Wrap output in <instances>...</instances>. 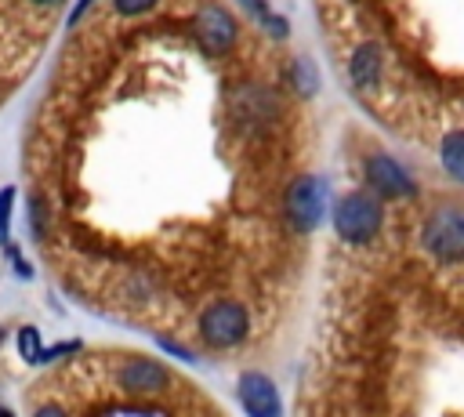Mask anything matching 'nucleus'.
Here are the masks:
<instances>
[{
  "label": "nucleus",
  "mask_w": 464,
  "mask_h": 417,
  "mask_svg": "<svg viewBox=\"0 0 464 417\" xmlns=\"http://www.w3.org/2000/svg\"><path fill=\"white\" fill-rule=\"evenodd\" d=\"M239 402L250 417H276L279 413V395H276L272 381L257 370H246L239 377Z\"/></svg>",
  "instance_id": "423d86ee"
},
{
  "label": "nucleus",
  "mask_w": 464,
  "mask_h": 417,
  "mask_svg": "<svg viewBox=\"0 0 464 417\" xmlns=\"http://www.w3.org/2000/svg\"><path fill=\"white\" fill-rule=\"evenodd\" d=\"M196 33H199V44H203L210 54L228 51L232 40H236V25H232L228 11H221V7H207V11H199V18H196Z\"/></svg>",
  "instance_id": "0eeeda50"
},
{
  "label": "nucleus",
  "mask_w": 464,
  "mask_h": 417,
  "mask_svg": "<svg viewBox=\"0 0 464 417\" xmlns=\"http://www.w3.org/2000/svg\"><path fill=\"white\" fill-rule=\"evenodd\" d=\"M11 199H14V192H11V189H4V192H0V243H7V221H11Z\"/></svg>",
  "instance_id": "4468645a"
},
{
  "label": "nucleus",
  "mask_w": 464,
  "mask_h": 417,
  "mask_svg": "<svg viewBox=\"0 0 464 417\" xmlns=\"http://www.w3.org/2000/svg\"><path fill=\"white\" fill-rule=\"evenodd\" d=\"M294 80H297V94H301V98H312V94H315V73H312V65H308L304 58H297Z\"/></svg>",
  "instance_id": "f8f14e48"
},
{
  "label": "nucleus",
  "mask_w": 464,
  "mask_h": 417,
  "mask_svg": "<svg viewBox=\"0 0 464 417\" xmlns=\"http://www.w3.org/2000/svg\"><path fill=\"white\" fill-rule=\"evenodd\" d=\"M424 247L442 257V261H457L464 254V221H460V210L446 207V210H435L424 225Z\"/></svg>",
  "instance_id": "7ed1b4c3"
},
{
  "label": "nucleus",
  "mask_w": 464,
  "mask_h": 417,
  "mask_svg": "<svg viewBox=\"0 0 464 417\" xmlns=\"http://www.w3.org/2000/svg\"><path fill=\"white\" fill-rule=\"evenodd\" d=\"M160 348H163V352H170V355H178V359H188V363H192V352H188L185 344H174V341H167V337H163V341H160Z\"/></svg>",
  "instance_id": "dca6fc26"
},
{
  "label": "nucleus",
  "mask_w": 464,
  "mask_h": 417,
  "mask_svg": "<svg viewBox=\"0 0 464 417\" xmlns=\"http://www.w3.org/2000/svg\"><path fill=\"white\" fill-rule=\"evenodd\" d=\"M460 145H464L460 131L446 134V141H442V163H446V170H450L453 178H460V174H464V163H460Z\"/></svg>",
  "instance_id": "9b49d317"
},
{
  "label": "nucleus",
  "mask_w": 464,
  "mask_h": 417,
  "mask_svg": "<svg viewBox=\"0 0 464 417\" xmlns=\"http://www.w3.org/2000/svg\"><path fill=\"white\" fill-rule=\"evenodd\" d=\"M18 352H22V359H33L36 363V355H40V334L33 326L18 330Z\"/></svg>",
  "instance_id": "ddd939ff"
},
{
  "label": "nucleus",
  "mask_w": 464,
  "mask_h": 417,
  "mask_svg": "<svg viewBox=\"0 0 464 417\" xmlns=\"http://www.w3.org/2000/svg\"><path fill=\"white\" fill-rule=\"evenodd\" d=\"M286 210H290V221L301 232H312L323 221V214H326V189H323V181L319 178H297L290 185Z\"/></svg>",
  "instance_id": "20e7f679"
},
{
  "label": "nucleus",
  "mask_w": 464,
  "mask_h": 417,
  "mask_svg": "<svg viewBox=\"0 0 464 417\" xmlns=\"http://www.w3.org/2000/svg\"><path fill=\"white\" fill-rule=\"evenodd\" d=\"M33 4H58V0H33Z\"/></svg>",
  "instance_id": "a211bd4d"
},
{
  "label": "nucleus",
  "mask_w": 464,
  "mask_h": 417,
  "mask_svg": "<svg viewBox=\"0 0 464 417\" xmlns=\"http://www.w3.org/2000/svg\"><path fill=\"white\" fill-rule=\"evenodd\" d=\"M87 4H91V0H80V4H76V11H72V15H69V22H80V15H83V11H87Z\"/></svg>",
  "instance_id": "f3484780"
},
{
  "label": "nucleus",
  "mask_w": 464,
  "mask_h": 417,
  "mask_svg": "<svg viewBox=\"0 0 464 417\" xmlns=\"http://www.w3.org/2000/svg\"><path fill=\"white\" fill-rule=\"evenodd\" d=\"M116 381L127 395H163L170 392V373L167 366L152 363V359H127L116 370Z\"/></svg>",
  "instance_id": "39448f33"
},
{
  "label": "nucleus",
  "mask_w": 464,
  "mask_h": 417,
  "mask_svg": "<svg viewBox=\"0 0 464 417\" xmlns=\"http://www.w3.org/2000/svg\"><path fill=\"white\" fill-rule=\"evenodd\" d=\"M366 181L381 192V196H410V174L392 160V156H370L366 160Z\"/></svg>",
  "instance_id": "6e6552de"
},
{
  "label": "nucleus",
  "mask_w": 464,
  "mask_h": 417,
  "mask_svg": "<svg viewBox=\"0 0 464 417\" xmlns=\"http://www.w3.org/2000/svg\"><path fill=\"white\" fill-rule=\"evenodd\" d=\"M377 76H381V51H377V44H362L352 54V83L359 91H370V87H377Z\"/></svg>",
  "instance_id": "1a4fd4ad"
},
{
  "label": "nucleus",
  "mask_w": 464,
  "mask_h": 417,
  "mask_svg": "<svg viewBox=\"0 0 464 417\" xmlns=\"http://www.w3.org/2000/svg\"><path fill=\"white\" fill-rule=\"evenodd\" d=\"M236 4H239V7H246L257 22H265V25H268V33H272L276 40H283V36H286V22H283V18H276V15L268 11V4H265V0H236Z\"/></svg>",
  "instance_id": "9d476101"
},
{
  "label": "nucleus",
  "mask_w": 464,
  "mask_h": 417,
  "mask_svg": "<svg viewBox=\"0 0 464 417\" xmlns=\"http://www.w3.org/2000/svg\"><path fill=\"white\" fill-rule=\"evenodd\" d=\"M334 228L348 243H370L381 228V207L366 192H348L334 207Z\"/></svg>",
  "instance_id": "f257e3e1"
},
{
  "label": "nucleus",
  "mask_w": 464,
  "mask_h": 417,
  "mask_svg": "<svg viewBox=\"0 0 464 417\" xmlns=\"http://www.w3.org/2000/svg\"><path fill=\"white\" fill-rule=\"evenodd\" d=\"M156 0H116V11L120 15H141V11H149Z\"/></svg>",
  "instance_id": "2eb2a0df"
},
{
  "label": "nucleus",
  "mask_w": 464,
  "mask_h": 417,
  "mask_svg": "<svg viewBox=\"0 0 464 417\" xmlns=\"http://www.w3.org/2000/svg\"><path fill=\"white\" fill-rule=\"evenodd\" d=\"M199 334L210 348H232L246 337V312L236 301H214L199 315Z\"/></svg>",
  "instance_id": "f03ea898"
}]
</instances>
